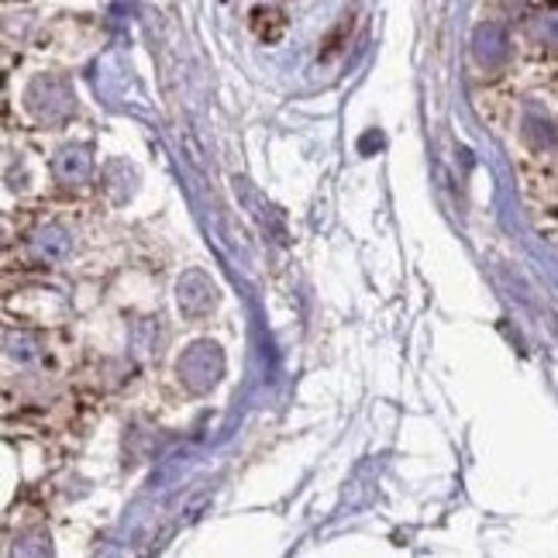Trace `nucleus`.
<instances>
[{
  "instance_id": "f257e3e1",
  "label": "nucleus",
  "mask_w": 558,
  "mask_h": 558,
  "mask_svg": "<svg viewBox=\"0 0 558 558\" xmlns=\"http://www.w3.org/2000/svg\"><path fill=\"white\" fill-rule=\"evenodd\" d=\"M283 28H287V17L279 11H272V8H255L252 11V32L259 35L263 41H276L279 35H283Z\"/></svg>"
}]
</instances>
